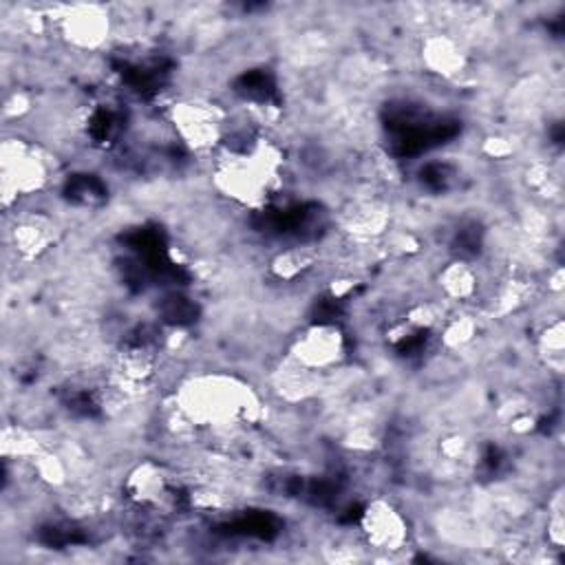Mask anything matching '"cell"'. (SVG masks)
Segmentation results:
<instances>
[{
    "label": "cell",
    "instance_id": "3",
    "mask_svg": "<svg viewBox=\"0 0 565 565\" xmlns=\"http://www.w3.org/2000/svg\"><path fill=\"white\" fill-rule=\"evenodd\" d=\"M360 541L362 547H369L377 554H399L411 545L413 527L411 519L399 503L388 494H377L369 499L360 514Z\"/></svg>",
    "mask_w": 565,
    "mask_h": 565
},
{
    "label": "cell",
    "instance_id": "2",
    "mask_svg": "<svg viewBox=\"0 0 565 565\" xmlns=\"http://www.w3.org/2000/svg\"><path fill=\"white\" fill-rule=\"evenodd\" d=\"M349 338L335 322H309L302 324L287 344V360L302 371L329 380L335 371H342L349 358Z\"/></svg>",
    "mask_w": 565,
    "mask_h": 565
},
{
    "label": "cell",
    "instance_id": "1",
    "mask_svg": "<svg viewBox=\"0 0 565 565\" xmlns=\"http://www.w3.org/2000/svg\"><path fill=\"white\" fill-rule=\"evenodd\" d=\"M44 20L51 35L71 55H99L117 40V15L108 4H53L44 9Z\"/></svg>",
    "mask_w": 565,
    "mask_h": 565
}]
</instances>
